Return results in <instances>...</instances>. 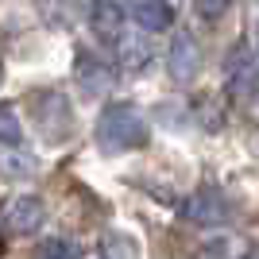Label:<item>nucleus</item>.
<instances>
[{
	"label": "nucleus",
	"instance_id": "obj_9",
	"mask_svg": "<svg viewBox=\"0 0 259 259\" xmlns=\"http://www.w3.org/2000/svg\"><path fill=\"white\" fill-rule=\"evenodd\" d=\"M228 81H232V89H251V58L244 47H236V51L228 54Z\"/></svg>",
	"mask_w": 259,
	"mask_h": 259
},
{
	"label": "nucleus",
	"instance_id": "obj_15",
	"mask_svg": "<svg viewBox=\"0 0 259 259\" xmlns=\"http://www.w3.org/2000/svg\"><path fill=\"white\" fill-rule=\"evenodd\" d=\"M124 58H128V66H147L151 51H147L143 43H124Z\"/></svg>",
	"mask_w": 259,
	"mask_h": 259
},
{
	"label": "nucleus",
	"instance_id": "obj_7",
	"mask_svg": "<svg viewBox=\"0 0 259 259\" xmlns=\"http://www.w3.org/2000/svg\"><path fill=\"white\" fill-rule=\"evenodd\" d=\"M197 62H201V54H197V43L190 39V35H178L170 47V74L178 77V81H190V77L197 74Z\"/></svg>",
	"mask_w": 259,
	"mask_h": 259
},
{
	"label": "nucleus",
	"instance_id": "obj_14",
	"mask_svg": "<svg viewBox=\"0 0 259 259\" xmlns=\"http://www.w3.org/2000/svg\"><path fill=\"white\" fill-rule=\"evenodd\" d=\"M228 8H232V0H194V12L201 16V20H209V23L221 20Z\"/></svg>",
	"mask_w": 259,
	"mask_h": 259
},
{
	"label": "nucleus",
	"instance_id": "obj_3",
	"mask_svg": "<svg viewBox=\"0 0 259 259\" xmlns=\"http://www.w3.org/2000/svg\"><path fill=\"white\" fill-rule=\"evenodd\" d=\"M35 116H39V128H43L47 140H66L70 136V105H66L62 93H39L35 97Z\"/></svg>",
	"mask_w": 259,
	"mask_h": 259
},
{
	"label": "nucleus",
	"instance_id": "obj_12",
	"mask_svg": "<svg viewBox=\"0 0 259 259\" xmlns=\"http://www.w3.org/2000/svg\"><path fill=\"white\" fill-rule=\"evenodd\" d=\"M23 140V128H20V116L12 105H0V143H20Z\"/></svg>",
	"mask_w": 259,
	"mask_h": 259
},
{
	"label": "nucleus",
	"instance_id": "obj_13",
	"mask_svg": "<svg viewBox=\"0 0 259 259\" xmlns=\"http://www.w3.org/2000/svg\"><path fill=\"white\" fill-rule=\"evenodd\" d=\"M35 259H77V251H74V244H66V240L51 236V240H43V244H39Z\"/></svg>",
	"mask_w": 259,
	"mask_h": 259
},
{
	"label": "nucleus",
	"instance_id": "obj_10",
	"mask_svg": "<svg viewBox=\"0 0 259 259\" xmlns=\"http://www.w3.org/2000/svg\"><path fill=\"white\" fill-rule=\"evenodd\" d=\"M101 251H105V259H136L140 255V244L132 236H124V232H105Z\"/></svg>",
	"mask_w": 259,
	"mask_h": 259
},
{
	"label": "nucleus",
	"instance_id": "obj_11",
	"mask_svg": "<svg viewBox=\"0 0 259 259\" xmlns=\"http://www.w3.org/2000/svg\"><path fill=\"white\" fill-rule=\"evenodd\" d=\"M0 174L4 178H31L35 174V159L27 151H0Z\"/></svg>",
	"mask_w": 259,
	"mask_h": 259
},
{
	"label": "nucleus",
	"instance_id": "obj_16",
	"mask_svg": "<svg viewBox=\"0 0 259 259\" xmlns=\"http://www.w3.org/2000/svg\"><path fill=\"white\" fill-rule=\"evenodd\" d=\"M0 251H4V240H0Z\"/></svg>",
	"mask_w": 259,
	"mask_h": 259
},
{
	"label": "nucleus",
	"instance_id": "obj_4",
	"mask_svg": "<svg viewBox=\"0 0 259 259\" xmlns=\"http://www.w3.org/2000/svg\"><path fill=\"white\" fill-rule=\"evenodd\" d=\"M85 16H89V27L97 31V39H105V43L120 39V31H124V4L120 0H89Z\"/></svg>",
	"mask_w": 259,
	"mask_h": 259
},
{
	"label": "nucleus",
	"instance_id": "obj_2",
	"mask_svg": "<svg viewBox=\"0 0 259 259\" xmlns=\"http://www.w3.org/2000/svg\"><path fill=\"white\" fill-rule=\"evenodd\" d=\"M47 221V205L39 201V197H12L8 205H4V228H8L12 236H31V232H39V225Z\"/></svg>",
	"mask_w": 259,
	"mask_h": 259
},
{
	"label": "nucleus",
	"instance_id": "obj_6",
	"mask_svg": "<svg viewBox=\"0 0 259 259\" xmlns=\"http://www.w3.org/2000/svg\"><path fill=\"white\" fill-rule=\"evenodd\" d=\"M132 20L140 23L143 31H166L174 12L166 0H132Z\"/></svg>",
	"mask_w": 259,
	"mask_h": 259
},
{
	"label": "nucleus",
	"instance_id": "obj_1",
	"mask_svg": "<svg viewBox=\"0 0 259 259\" xmlns=\"http://www.w3.org/2000/svg\"><path fill=\"white\" fill-rule=\"evenodd\" d=\"M97 143L101 151H132V147H143L147 143V120L136 105H108L97 120Z\"/></svg>",
	"mask_w": 259,
	"mask_h": 259
},
{
	"label": "nucleus",
	"instance_id": "obj_17",
	"mask_svg": "<svg viewBox=\"0 0 259 259\" xmlns=\"http://www.w3.org/2000/svg\"><path fill=\"white\" fill-rule=\"evenodd\" d=\"M0 77H4V74H0Z\"/></svg>",
	"mask_w": 259,
	"mask_h": 259
},
{
	"label": "nucleus",
	"instance_id": "obj_8",
	"mask_svg": "<svg viewBox=\"0 0 259 259\" xmlns=\"http://www.w3.org/2000/svg\"><path fill=\"white\" fill-rule=\"evenodd\" d=\"M77 81H81L85 93H101V89L112 81V70H108L101 58H93L89 51H81L77 54Z\"/></svg>",
	"mask_w": 259,
	"mask_h": 259
},
{
	"label": "nucleus",
	"instance_id": "obj_5",
	"mask_svg": "<svg viewBox=\"0 0 259 259\" xmlns=\"http://www.w3.org/2000/svg\"><path fill=\"white\" fill-rule=\"evenodd\" d=\"M186 217L197 221V225H221L228 217V205L217 190H197V194L186 201Z\"/></svg>",
	"mask_w": 259,
	"mask_h": 259
}]
</instances>
